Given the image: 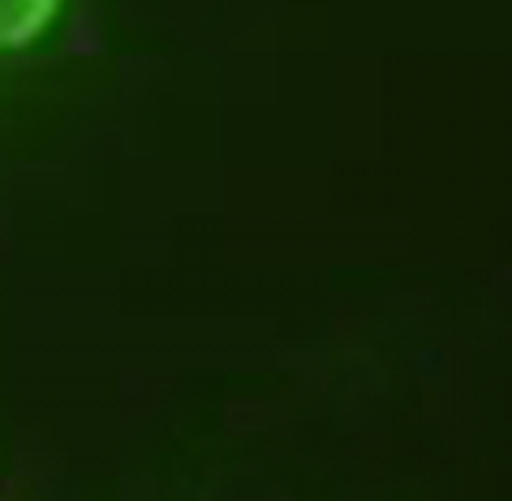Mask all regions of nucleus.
<instances>
[{
    "label": "nucleus",
    "instance_id": "f257e3e1",
    "mask_svg": "<svg viewBox=\"0 0 512 501\" xmlns=\"http://www.w3.org/2000/svg\"><path fill=\"white\" fill-rule=\"evenodd\" d=\"M64 0H0V57L19 53L45 38L57 23Z\"/></svg>",
    "mask_w": 512,
    "mask_h": 501
}]
</instances>
